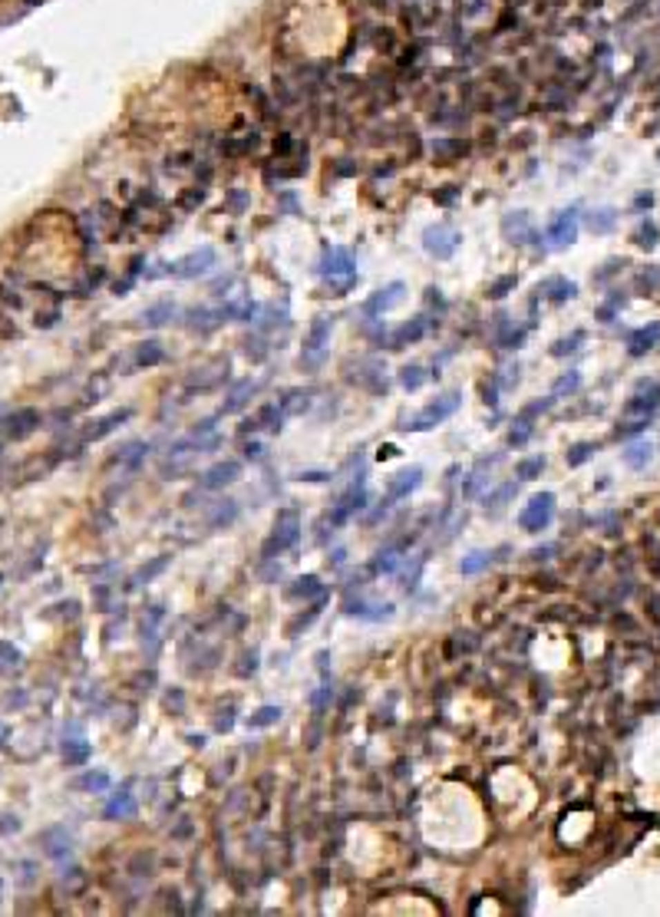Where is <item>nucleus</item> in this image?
<instances>
[{
	"mask_svg": "<svg viewBox=\"0 0 660 917\" xmlns=\"http://www.w3.org/2000/svg\"><path fill=\"white\" fill-rule=\"evenodd\" d=\"M459 244H463V238H459V231H452L449 225L426 228V238H423V248H426L433 257H439V261H449Z\"/></svg>",
	"mask_w": 660,
	"mask_h": 917,
	"instance_id": "7",
	"label": "nucleus"
},
{
	"mask_svg": "<svg viewBox=\"0 0 660 917\" xmlns=\"http://www.w3.org/2000/svg\"><path fill=\"white\" fill-rule=\"evenodd\" d=\"M172 314H175V304L162 301V304H152L149 310L142 314V320H146V327H162V324H168V317Z\"/></svg>",
	"mask_w": 660,
	"mask_h": 917,
	"instance_id": "37",
	"label": "nucleus"
},
{
	"mask_svg": "<svg viewBox=\"0 0 660 917\" xmlns=\"http://www.w3.org/2000/svg\"><path fill=\"white\" fill-rule=\"evenodd\" d=\"M281 420H284V413H281V406L278 403H268V406H261V413H258V426H264V429H271V433H281Z\"/></svg>",
	"mask_w": 660,
	"mask_h": 917,
	"instance_id": "39",
	"label": "nucleus"
},
{
	"mask_svg": "<svg viewBox=\"0 0 660 917\" xmlns=\"http://www.w3.org/2000/svg\"><path fill=\"white\" fill-rule=\"evenodd\" d=\"M162 357H165V350H162V344L159 340H146V344H139V350H135V366H155V363H162Z\"/></svg>",
	"mask_w": 660,
	"mask_h": 917,
	"instance_id": "35",
	"label": "nucleus"
},
{
	"mask_svg": "<svg viewBox=\"0 0 660 917\" xmlns=\"http://www.w3.org/2000/svg\"><path fill=\"white\" fill-rule=\"evenodd\" d=\"M330 317H317L314 324H311V331H307V340H304V357H300V363H307V366H317V363L324 360V350H327V344H330Z\"/></svg>",
	"mask_w": 660,
	"mask_h": 917,
	"instance_id": "8",
	"label": "nucleus"
},
{
	"mask_svg": "<svg viewBox=\"0 0 660 917\" xmlns=\"http://www.w3.org/2000/svg\"><path fill=\"white\" fill-rule=\"evenodd\" d=\"M40 422H43V416H40V409H33V406H23V409H17V413H10L7 420L0 422V436L7 439V442H20V439L33 436V433L40 429Z\"/></svg>",
	"mask_w": 660,
	"mask_h": 917,
	"instance_id": "5",
	"label": "nucleus"
},
{
	"mask_svg": "<svg viewBox=\"0 0 660 917\" xmlns=\"http://www.w3.org/2000/svg\"><path fill=\"white\" fill-rule=\"evenodd\" d=\"M489 564H492V555H489V551H472V555H465L463 561H459V571L463 574H482Z\"/></svg>",
	"mask_w": 660,
	"mask_h": 917,
	"instance_id": "38",
	"label": "nucleus"
},
{
	"mask_svg": "<svg viewBox=\"0 0 660 917\" xmlns=\"http://www.w3.org/2000/svg\"><path fill=\"white\" fill-rule=\"evenodd\" d=\"M463 406V393H443V396H436L429 406L423 409L420 416L413 422H406L403 429H413V433H426V429H433V426H439L443 420H449L456 409Z\"/></svg>",
	"mask_w": 660,
	"mask_h": 917,
	"instance_id": "3",
	"label": "nucleus"
},
{
	"mask_svg": "<svg viewBox=\"0 0 660 917\" xmlns=\"http://www.w3.org/2000/svg\"><path fill=\"white\" fill-rule=\"evenodd\" d=\"M578 386H581V373H578V370H571V373H565V376H558V379H555L552 396H555V400H561V396H571Z\"/></svg>",
	"mask_w": 660,
	"mask_h": 917,
	"instance_id": "40",
	"label": "nucleus"
},
{
	"mask_svg": "<svg viewBox=\"0 0 660 917\" xmlns=\"http://www.w3.org/2000/svg\"><path fill=\"white\" fill-rule=\"evenodd\" d=\"M146 455H149V446H146V442H129V446H122V449L116 452V462L126 466V469H139Z\"/></svg>",
	"mask_w": 660,
	"mask_h": 917,
	"instance_id": "34",
	"label": "nucleus"
},
{
	"mask_svg": "<svg viewBox=\"0 0 660 917\" xmlns=\"http://www.w3.org/2000/svg\"><path fill=\"white\" fill-rule=\"evenodd\" d=\"M330 696H333V687H320V690L311 693V707H314V713H324V707L330 703Z\"/></svg>",
	"mask_w": 660,
	"mask_h": 917,
	"instance_id": "47",
	"label": "nucleus"
},
{
	"mask_svg": "<svg viewBox=\"0 0 660 917\" xmlns=\"http://www.w3.org/2000/svg\"><path fill=\"white\" fill-rule=\"evenodd\" d=\"M244 455H248V459H261V455H264V446H261V442H248V446H244Z\"/></svg>",
	"mask_w": 660,
	"mask_h": 917,
	"instance_id": "54",
	"label": "nucleus"
},
{
	"mask_svg": "<svg viewBox=\"0 0 660 917\" xmlns=\"http://www.w3.org/2000/svg\"><path fill=\"white\" fill-rule=\"evenodd\" d=\"M135 812H139V805H135V798H133V792L129 789H119L116 796L106 802V809H103V818L106 822H126V818H135Z\"/></svg>",
	"mask_w": 660,
	"mask_h": 917,
	"instance_id": "17",
	"label": "nucleus"
},
{
	"mask_svg": "<svg viewBox=\"0 0 660 917\" xmlns=\"http://www.w3.org/2000/svg\"><path fill=\"white\" fill-rule=\"evenodd\" d=\"M403 294H406L403 281H393V284L380 287L376 294H370V297H367V304H363V317H383L390 307H396V304L403 301Z\"/></svg>",
	"mask_w": 660,
	"mask_h": 917,
	"instance_id": "11",
	"label": "nucleus"
},
{
	"mask_svg": "<svg viewBox=\"0 0 660 917\" xmlns=\"http://www.w3.org/2000/svg\"><path fill=\"white\" fill-rule=\"evenodd\" d=\"M90 756H93V746L83 739V733L76 729V736H63V762L66 766H86L90 762Z\"/></svg>",
	"mask_w": 660,
	"mask_h": 917,
	"instance_id": "19",
	"label": "nucleus"
},
{
	"mask_svg": "<svg viewBox=\"0 0 660 917\" xmlns=\"http://www.w3.org/2000/svg\"><path fill=\"white\" fill-rule=\"evenodd\" d=\"M545 238L552 248H568L571 241L578 238V208H565L552 218V225L545 231Z\"/></svg>",
	"mask_w": 660,
	"mask_h": 917,
	"instance_id": "10",
	"label": "nucleus"
},
{
	"mask_svg": "<svg viewBox=\"0 0 660 917\" xmlns=\"http://www.w3.org/2000/svg\"><path fill=\"white\" fill-rule=\"evenodd\" d=\"M0 898H3V881H0Z\"/></svg>",
	"mask_w": 660,
	"mask_h": 917,
	"instance_id": "57",
	"label": "nucleus"
},
{
	"mask_svg": "<svg viewBox=\"0 0 660 917\" xmlns=\"http://www.w3.org/2000/svg\"><path fill=\"white\" fill-rule=\"evenodd\" d=\"M423 333H426V317H413V320H406V324H400L396 331L390 333V346H406V344H416Z\"/></svg>",
	"mask_w": 660,
	"mask_h": 917,
	"instance_id": "24",
	"label": "nucleus"
},
{
	"mask_svg": "<svg viewBox=\"0 0 660 917\" xmlns=\"http://www.w3.org/2000/svg\"><path fill=\"white\" fill-rule=\"evenodd\" d=\"M594 449H598L594 442H578V446H571V449H568V466H571V469L585 466L588 459L594 455Z\"/></svg>",
	"mask_w": 660,
	"mask_h": 917,
	"instance_id": "44",
	"label": "nucleus"
},
{
	"mask_svg": "<svg viewBox=\"0 0 660 917\" xmlns=\"http://www.w3.org/2000/svg\"><path fill=\"white\" fill-rule=\"evenodd\" d=\"M581 340H585V333H581V331H578V333H571V340H558V344L552 346V353H555V357H565V353H574V350H578V344H581Z\"/></svg>",
	"mask_w": 660,
	"mask_h": 917,
	"instance_id": "46",
	"label": "nucleus"
},
{
	"mask_svg": "<svg viewBox=\"0 0 660 917\" xmlns=\"http://www.w3.org/2000/svg\"><path fill=\"white\" fill-rule=\"evenodd\" d=\"M621 459H624V466L628 469H634V472H641V469H647L650 462H654V446L650 442H630L628 449L621 452Z\"/></svg>",
	"mask_w": 660,
	"mask_h": 917,
	"instance_id": "23",
	"label": "nucleus"
},
{
	"mask_svg": "<svg viewBox=\"0 0 660 917\" xmlns=\"http://www.w3.org/2000/svg\"><path fill=\"white\" fill-rule=\"evenodd\" d=\"M406 544H390V548H383V551H376V558L370 561V571L373 574H390L393 568H396V561H400V551H403Z\"/></svg>",
	"mask_w": 660,
	"mask_h": 917,
	"instance_id": "29",
	"label": "nucleus"
},
{
	"mask_svg": "<svg viewBox=\"0 0 660 917\" xmlns=\"http://www.w3.org/2000/svg\"><path fill=\"white\" fill-rule=\"evenodd\" d=\"M515 492H518V482H505V485H498V489H495L492 495H485V502H482V505H485V511H492V515H495V511H502L512 502V498H515Z\"/></svg>",
	"mask_w": 660,
	"mask_h": 917,
	"instance_id": "30",
	"label": "nucleus"
},
{
	"mask_svg": "<svg viewBox=\"0 0 660 917\" xmlns=\"http://www.w3.org/2000/svg\"><path fill=\"white\" fill-rule=\"evenodd\" d=\"M528 439H532V420H525V416H518L515 420V426L509 429V446H515V449H522Z\"/></svg>",
	"mask_w": 660,
	"mask_h": 917,
	"instance_id": "42",
	"label": "nucleus"
},
{
	"mask_svg": "<svg viewBox=\"0 0 660 917\" xmlns=\"http://www.w3.org/2000/svg\"><path fill=\"white\" fill-rule=\"evenodd\" d=\"M552 518H555V492H538V495L528 498V505L518 515V525L528 535H538L552 525Z\"/></svg>",
	"mask_w": 660,
	"mask_h": 917,
	"instance_id": "2",
	"label": "nucleus"
},
{
	"mask_svg": "<svg viewBox=\"0 0 660 917\" xmlns=\"http://www.w3.org/2000/svg\"><path fill=\"white\" fill-rule=\"evenodd\" d=\"M660 340V324H647L641 331H634L628 337V353L630 357H644L647 350H654Z\"/></svg>",
	"mask_w": 660,
	"mask_h": 917,
	"instance_id": "21",
	"label": "nucleus"
},
{
	"mask_svg": "<svg viewBox=\"0 0 660 917\" xmlns=\"http://www.w3.org/2000/svg\"><path fill=\"white\" fill-rule=\"evenodd\" d=\"M235 518H238V502H235V498H225V502H218L215 511L208 515V525L211 528H228Z\"/></svg>",
	"mask_w": 660,
	"mask_h": 917,
	"instance_id": "32",
	"label": "nucleus"
},
{
	"mask_svg": "<svg viewBox=\"0 0 660 917\" xmlns=\"http://www.w3.org/2000/svg\"><path fill=\"white\" fill-rule=\"evenodd\" d=\"M281 413L284 416H304L307 413V406H311V393L307 390H287L284 396H281Z\"/></svg>",
	"mask_w": 660,
	"mask_h": 917,
	"instance_id": "27",
	"label": "nucleus"
},
{
	"mask_svg": "<svg viewBox=\"0 0 660 917\" xmlns=\"http://www.w3.org/2000/svg\"><path fill=\"white\" fill-rule=\"evenodd\" d=\"M552 555H555V544H545V548H535V551H532V558H538V561L541 558H552Z\"/></svg>",
	"mask_w": 660,
	"mask_h": 917,
	"instance_id": "55",
	"label": "nucleus"
},
{
	"mask_svg": "<svg viewBox=\"0 0 660 917\" xmlns=\"http://www.w3.org/2000/svg\"><path fill=\"white\" fill-rule=\"evenodd\" d=\"M545 466H548L545 455H528V459H522V462L515 466V475H518V482H535L541 472H545Z\"/></svg>",
	"mask_w": 660,
	"mask_h": 917,
	"instance_id": "36",
	"label": "nucleus"
},
{
	"mask_svg": "<svg viewBox=\"0 0 660 917\" xmlns=\"http://www.w3.org/2000/svg\"><path fill=\"white\" fill-rule=\"evenodd\" d=\"M650 422H647V416H641V420H630L628 426H617V436H634V433H641V429H647Z\"/></svg>",
	"mask_w": 660,
	"mask_h": 917,
	"instance_id": "49",
	"label": "nucleus"
},
{
	"mask_svg": "<svg viewBox=\"0 0 660 917\" xmlns=\"http://www.w3.org/2000/svg\"><path fill=\"white\" fill-rule=\"evenodd\" d=\"M215 261H218V255H215V248H198V251H192V255H185V257H179L175 264H168L165 271L168 274H175V277H202V274H208L211 268H215Z\"/></svg>",
	"mask_w": 660,
	"mask_h": 917,
	"instance_id": "6",
	"label": "nucleus"
},
{
	"mask_svg": "<svg viewBox=\"0 0 660 917\" xmlns=\"http://www.w3.org/2000/svg\"><path fill=\"white\" fill-rule=\"evenodd\" d=\"M423 482V469L420 466H409L403 472H396L387 485V502H396V498H406L409 492H416Z\"/></svg>",
	"mask_w": 660,
	"mask_h": 917,
	"instance_id": "15",
	"label": "nucleus"
},
{
	"mask_svg": "<svg viewBox=\"0 0 660 917\" xmlns=\"http://www.w3.org/2000/svg\"><path fill=\"white\" fill-rule=\"evenodd\" d=\"M23 703H27V693H23V690H17V693L10 690L7 696H3V707H17V709H20Z\"/></svg>",
	"mask_w": 660,
	"mask_h": 917,
	"instance_id": "53",
	"label": "nucleus"
},
{
	"mask_svg": "<svg viewBox=\"0 0 660 917\" xmlns=\"http://www.w3.org/2000/svg\"><path fill=\"white\" fill-rule=\"evenodd\" d=\"M433 152L436 155H452V152H465V146L463 142H436Z\"/></svg>",
	"mask_w": 660,
	"mask_h": 917,
	"instance_id": "52",
	"label": "nucleus"
},
{
	"mask_svg": "<svg viewBox=\"0 0 660 917\" xmlns=\"http://www.w3.org/2000/svg\"><path fill=\"white\" fill-rule=\"evenodd\" d=\"M284 598H287V601H311V598H324V584H320V578H317V574H304V578H298L294 584L287 587Z\"/></svg>",
	"mask_w": 660,
	"mask_h": 917,
	"instance_id": "22",
	"label": "nucleus"
},
{
	"mask_svg": "<svg viewBox=\"0 0 660 917\" xmlns=\"http://www.w3.org/2000/svg\"><path fill=\"white\" fill-rule=\"evenodd\" d=\"M502 231H505V238L515 241V244L532 241L535 238V231H532V215H528V211H509V215L502 218Z\"/></svg>",
	"mask_w": 660,
	"mask_h": 917,
	"instance_id": "16",
	"label": "nucleus"
},
{
	"mask_svg": "<svg viewBox=\"0 0 660 917\" xmlns=\"http://www.w3.org/2000/svg\"><path fill=\"white\" fill-rule=\"evenodd\" d=\"M614 221H617V211H614V208H601V211H591V218H588V225H591V231H598V235H604V231H611V228H614Z\"/></svg>",
	"mask_w": 660,
	"mask_h": 917,
	"instance_id": "41",
	"label": "nucleus"
},
{
	"mask_svg": "<svg viewBox=\"0 0 660 917\" xmlns=\"http://www.w3.org/2000/svg\"><path fill=\"white\" fill-rule=\"evenodd\" d=\"M634 241H637L644 251H654V248H657V225H654V221L641 225V228H637V238H634Z\"/></svg>",
	"mask_w": 660,
	"mask_h": 917,
	"instance_id": "45",
	"label": "nucleus"
},
{
	"mask_svg": "<svg viewBox=\"0 0 660 917\" xmlns=\"http://www.w3.org/2000/svg\"><path fill=\"white\" fill-rule=\"evenodd\" d=\"M261 390V383L258 379H241V383H235L231 386V393H228V400L222 403V413H238V409H244L248 403H251V396Z\"/></svg>",
	"mask_w": 660,
	"mask_h": 917,
	"instance_id": "18",
	"label": "nucleus"
},
{
	"mask_svg": "<svg viewBox=\"0 0 660 917\" xmlns=\"http://www.w3.org/2000/svg\"><path fill=\"white\" fill-rule=\"evenodd\" d=\"M172 564V555H159V558H152L149 564H142L139 571L133 574V581H129V587H142V584H149L152 578H159V574L165 571Z\"/></svg>",
	"mask_w": 660,
	"mask_h": 917,
	"instance_id": "26",
	"label": "nucleus"
},
{
	"mask_svg": "<svg viewBox=\"0 0 660 917\" xmlns=\"http://www.w3.org/2000/svg\"><path fill=\"white\" fill-rule=\"evenodd\" d=\"M509 287H515V277H512V274H509V277H498V281L489 287V297H505V294H509Z\"/></svg>",
	"mask_w": 660,
	"mask_h": 917,
	"instance_id": "48",
	"label": "nucleus"
},
{
	"mask_svg": "<svg viewBox=\"0 0 660 917\" xmlns=\"http://www.w3.org/2000/svg\"><path fill=\"white\" fill-rule=\"evenodd\" d=\"M20 831V818L17 815H0V835H14Z\"/></svg>",
	"mask_w": 660,
	"mask_h": 917,
	"instance_id": "51",
	"label": "nucleus"
},
{
	"mask_svg": "<svg viewBox=\"0 0 660 917\" xmlns=\"http://www.w3.org/2000/svg\"><path fill=\"white\" fill-rule=\"evenodd\" d=\"M298 542H300V515L294 509H281L278 518H274V531H271V538L264 542V558L284 555Z\"/></svg>",
	"mask_w": 660,
	"mask_h": 917,
	"instance_id": "1",
	"label": "nucleus"
},
{
	"mask_svg": "<svg viewBox=\"0 0 660 917\" xmlns=\"http://www.w3.org/2000/svg\"><path fill=\"white\" fill-rule=\"evenodd\" d=\"M188 742H192V746H198V749H202V746H205V736H188Z\"/></svg>",
	"mask_w": 660,
	"mask_h": 917,
	"instance_id": "56",
	"label": "nucleus"
},
{
	"mask_svg": "<svg viewBox=\"0 0 660 917\" xmlns=\"http://www.w3.org/2000/svg\"><path fill=\"white\" fill-rule=\"evenodd\" d=\"M320 274L327 281H344V287L357 277V257L350 248H327L320 257Z\"/></svg>",
	"mask_w": 660,
	"mask_h": 917,
	"instance_id": "4",
	"label": "nucleus"
},
{
	"mask_svg": "<svg viewBox=\"0 0 660 917\" xmlns=\"http://www.w3.org/2000/svg\"><path fill=\"white\" fill-rule=\"evenodd\" d=\"M73 789H76V792H93V796H99V792H106V789H109V772H103V769H90V772L76 776Z\"/></svg>",
	"mask_w": 660,
	"mask_h": 917,
	"instance_id": "25",
	"label": "nucleus"
},
{
	"mask_svg": "<svg viewBox=\"0 0 660 917\" xmlns=\"http://www.w3.org/2000/svg\"><path fill=\"white\" fill-rule=\"evenodd\" d=\"M238 475H241V462L228 459V462H215V466L205 469L202 479H198V485H202V489H225V485H231V482H238Z\"/></svg>",
	"mask_w": 660,
	"mask_h": 917,
	"instance_id": "13",
	"label": "nucleus"
},
{
	"mask_svg": "<svg viewBox=\"0 0 660 917\" xmlns=\"http://www.w3.org/2000/svg\"><path fill=\"white\" fill-rule=\"evenodd\" d=\"M657 406H660V386L657 383H641L637 393L624 403V413L628 416H650Z\"/></svg>",
	"mask_w": 660,
	"mask_h": 917,
	"instance_id": "12",
	"label": "nucleus"
},
{
	"mask_svg": "<svg viewBox=\"0 0 660 917\" xmlns=\"http://www.w3.org/2000/svg\"><path fill=\"white\" fill-rule=\"evenodd\" d=\"M578 294V284L574 281H565V277H552V281H545V297L552 304H565V301H571Z\"/></svg>",
	"mask_w": 660,
	"mask_h": 917,
	"instance_id": "28",
	"label": "nucleus"
},
{
	"mask_svg": "<svg viewBox=\"0 0 660 917\" xmlns=\"http://www.w3.org/2000/svg\"><path fill=\"white\" fill-rule=\"evenodd\" d=\"M344 614L360 617V620H390L393 617V604H380V601H363V598H350L344 604Z\"/></svg>",
	"mask_w": 660,
	"mask_h": 917,
	"instance_id": "14",
	"label": "nucleus"
},
{
	"mask_svg": "<svg viewBox=\"0 0 660 917\" xmlns=\"http://www.w3.org/2000/svg\"><path fill=\"white\" fill-rule=\"evenodd\" d=\"M40 848H43V855L50 858V861L63 865L66 858H73V835H70L63 825H50V828L40 831Z\"/></svg>",
	"mask_w": 660,
	"mask_h": 917,
	"instance_id": "9",
	"label": "nucleus"
},
{
	"mask_svg": "<svg viewBox=\"0 0 660 917\" xmlns=\"http://www.w3.org/2000/svg\"><path fill=\"white\" fill-rule=\"evenodd\" d=\"M129 416H133V409H116V413H109V416H103V420L93 422L90 429L83 433V439H90V442H96V439H106L109 433H116V429H119V426L129 420Z\"/></svg>",
	"mask_w": 660,
	"mask_h": 917,
	"instance_id": "20",
	"label": "nucleus"
},
{
	"mask_svg": "<svg viewBox=\"0 0 660 917\" xmlns=\"http://www.w3.org/2000/svg\"><path fill=\"white\" fill-rule=\"evenodd\" d=\"M0 581H3V574H0Z\"/></svg>",
	"mask_w": 660,
	"mask_h": 917,
	"instance_id": "58",
	"label": "nucleus"
},
{
	"mask_svg": "<svg viewBox=\"0 0 660 917\" xmlns=\"http://www.w3.org/2000/svg\"><path fill=\"white\" fill-rule=\"evenodd\" d=\"M281 716H284V709L281 707H261L244 720V726H248V729H268V726H274V722H281Z\"/></svg>",
	"mask_w": 660,
	"mask_h": 917,
	"instance_id": "31",
	"label": "nucleus"
},
{
	"mask_svg": "<svg viewBox=\"0 0 660 917\" xmlns=\"http://www.w3.org/2000/svg\"><path fill=\"white\" fill-rule=\"evenodd\" d=\"M17 871H20V885H30L33 878H37V865L33 861H17Z\"/></svg>",
	"mask_w": 660,
	"mask_h": 917,
	"instance_id": "50",
	"label": "nucleus"
},
{
	"mask_svg": "<svg viewBox=\"0 0 660 917\" xmlns=\"http://www.w3.org/2000/svg\"><path fill=\"white\" fill-rule=\"evenodd\" d=\"M423 383H426L423 366H403V370H400V386H403V390H420Z\"/></svg>",
	"mask_w": 660,
	"mask_h": 917,
	"instance_id": "43",
	"label": "nucleus"
},
{
	"mask_svg": "<svg viewBox=\"0 0 660 917\" xmlns=\"http://www.w3.org/2000/svg\"><path fill=\"white\" fill-rule=\"evenodd\" d=\"M20 667H23V653H20V647L7 644V640H0V673H3V677H10V673H17Z\"/></svg>",
	"mask_w": 660,
	"mask_h": 917,
	"instance_id": "33",
	"label": "nucleus"
}]
</instances>
